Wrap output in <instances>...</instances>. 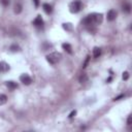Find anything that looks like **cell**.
Masks as SVG:
<instances>
[{
	"label": "cell",
	"instance_id": "1",
	"mask_svg": "<svg viewBox=\"0 0 132 132\" xmlns=\"http://www.w3.org/2000/svg\"><path fill=\"white\" fill-rule=\"evenodd\" d=\"M103 21V14L102 13H91L89 15H87L84 20H82V24L87 27H93V26H97L100 25Z\"/></svg>",
	"mask_w": 132,
	"mask_h": 132
},
{
	"label": "cell",
	"instance_id": "2",
	"mask_svg": "<svg viewBox=\"0 0 132 132\" xmlns=\"http://www.w3.org/2000/svg\"><path fill=\"white\" fill-rule=\"evenodd\" d=\"M61 58H62V55H61L60 53H58V52L51 53V54H48V55L46 56V60H47V62L51 63V64H56V63H58V62L61 60Z\"/></svg>",
	"mask_w": 132,
	"mask_h": 132
},
{
	"label": "cell",
	"instance_id": "3",
	"mask_svg": "<svg viewBox=\"0 0 132 132\" xmlns=\"http://www.w3.org/2000/svg\"><path fill=\"white\" fill-rule=\"evenodd\" d=\"M81 7H82V4L80 1H73L69 5V10L72 13H77L78 11H80Z\"/></svg>",
	"mask_w": 132,
	"mask_h": 132
},
{
	"label": "cell",
	"instance_id": "4",
	"mask_svg": "<svg viewBox=\"0 0 132 132\" xmlns=\"http://www.w3.org/2000/svg\"><path fill=\"white\" fill-rule=\"evenodd\" d=\"M20 80H21V82H23V84L26 85V86H29V85L32 82V78H31V76H30L29 74H27V73L22 74V75L20 76Z\"/></svg>",
	"mask_w": 132,
	"mask_h": 132
},
{
	"label": "cell",
	"instance_id": "5",
	"mask_svg": "<svg viewBox=\"0 0 132 132\" xmlns=\"http://www.w3.org/2000/svg\"><path fill=\"white\" fill-rule=\"evenodd\" d=\"M33 25L36 27V28H42L43 27V20L41 18V15H37L35 18V20L33 21Z\"/></svg>",
	"mask_w": 132,
	"mask_h": 132
},
{
	"label": "cell",
	"instance_id": "6",
	"mask_svg": "<svg viewBox=\"0 0 132 132\" xmlns=\"http://www.w3.org/2000/svg\"><path fill=\"white\" fill-rule=\"evenodd\" d=\"M117 11L114 10V9H110L108 12H107V20L109 21V22H112V21H114L116 20V18H117Z\"/></svg>",
	"mask_w": 132,
	"mask_h": 132
},
{
	"label": "cell",
	"instance_id": "7",
	"mask_svg": "<svg viewBox=\"0 0 132 132\" xmlns=\"http://www.w3.org/2000/svg\"><path fill=\"white\" fill-rule=\"evenodd\" d=\"M9 70V65L6 62H0V72L5 73Z\"/></svg>",
	"mask_w": 132,
	"mask_h": 132
},
{
	"label": "cell",
	"instance_id": "8",
	"mask_svg": "<svg viewBox=\"0 0 132 132\" xmlns=\"http://www.w3.org/2000/svg\"><path fill=\"white\" fill-rule=\"evenodd\" d=\"M42 8H43V10H44L47 14H50V13L53 12V7H52V5H50L48 3H44V4L42 5Z\"/></svg>",
	"mask_w": 132,
	"mask_h": 132
},
{
	"label": "cell",
	"instance_id": "9",
	"mask_svg": "<svg viewBox=\"0 0 132 132\" xmlns=\"http://www.w3.org/2000/svg\"><path fill=\"white\" fill-rule=\"evenodd\" d=\"M6 87L9 90H14V89L18 88V85H16V82H14L12 80H9V81H6Z\"/></svg>",
	"mask_w": 132,
	"mask_h": 132
},
{
	"label": "cell",
	"instance_id": "10",
	"mask_svg": "<svg viewBox=\"0 0 132 132\" xmlns=\"http://www.w3.org/2000/svg\"><path fill=\"white\" fill-rule=\"evenodd\" d=\"M100 55H101V48L95 46V47L93 48V57H94V58H99Z\"/></svg>",
	"mask_w": 132,
	"mask_h": 132
},
{
	"label": "cell",
	"instance_id": "11",
	"mask_svg": "<svg viewBox=\"0 0 132 132\" xmlns=\"http://www.w3.org/2000/svg\"><path fill=\"white\" fill-rule=\"evenodd\" d=\"M62 47H63L68 54H72V47H71V45H70L69 43H63V44H62Z\"/></svg>",
	"mask_w": 132,
	"mask_h": 132
},
{
	"label": "cell",
	"instance_id": "12",
	"mask_svg": "<svg viewBox=\"0 0 132 132\" xmlns=\"http://www.w3.org/2000/svg\"><path fill=\"white\" fill-rule=\"evenodd\" d=\"M123 10L126 12V13H130L131 12V5L129 3H124L123 4Z\"/></svg>",
	"mask_w": 132,
	"mask_h": 132
},
{
	"label": "cell",
	"instance_id": "13",
	"mask_svg": "<svg viewBox=\"0 0 132 132\" xmlns=\"http://www.w3.org/2000/svg\"><path fill=\"white\" fill-rule=\"evenodd\" d=\"M22 8H23V6H22V4L20 2L15 3V5H14V12L15 13H20L22 11Z\"/></svg>",
	"mask_w": 132,
	"mask_h": 132
},
{
	"label": "cell",
	"instance_id": "14",
	"mask_svg": "<svg viewBox=\"0 0 132 132\" xmlns=\"http://www.w3.org/2000/svg\"><path fill=\"white\" fill-rule=\"evenodd\" d=\"M7 102V97L4 94H0V105H3Z\"/></svg>",
	"mask_w": 132,
	"mask_h": 132
},
{
	"label": "cell",
	"instance_id": "15",
	"mask_svg": "<svg viewBox=\"0 0 132 132\" xmlns=\"http://www.w3.org/2000/svg\"><path fill=\"white\" fill-rule=\"evenodd\" d=\"M87 81H88V76H87V74L82 73V74L79 76V82H80V84H85V82H87Z\"/></svg>",
	"mask_w": 132,
	"mask_h": 132
},
{
	"label": "cell",
	"instance_id": "16",
	"mask_svg": "<svg viewBox=\"0 0 132 132\" xmlns=\"http://www.w3.org/2000/svg\"><path fill=\"white\" fill-rule=\"evenodd\" d=\"M9 50H10V52H19L20 51V46L18 45V44H12V45H10V47H9Z\"/></svg>",
	"mask_w": 132,
	"mask_h": 132
},
{
	"label": "cell",
	"instance_id": "17",
	"mask_svg": "<svg viewBox=\"0 0 132 132\" xmlns=\"http://www.w3.org/2000/svg\"><path fill=\"white\" fill-rule=\"evenodd\" d=\"M63 28L66 31H71L72 30V25L70 23H66V24H63Z\"/></svg>",
	"mask_w": 132,
	"mask_h": 132
},
{
	"label": "cell",
	"instance_id": "18",
	"mask_svg": "<svg viewBox=\"0 0 132 132\" xmlns=\"http://www.w3.org/2000/svg\"><path fill=\"white\" fill-rule=\"evenodd\" d=\"M0 2H1V4H2L3 6L6 7V6L9 5V2H10V1H9V0H0Z\"/></svg>",
	"mask_w": 132,
	"mask_h": 132
},
{
	"label": "cell",
	"instance_id": "19",
	"mask_svg": "<svg viewBox=\"0 0 132 132\" xmlns=\"http://www.w3.org/2000/svg\"><path fill=\"white\" fill-rule=\"evenodd\" d=\"M128 78H129V73H128L127 71H125V72L123 73V79H124V80H127Z\"/></svg>",
	"mask_w": 132,
	"mask_h": 132
},
{
	"label": "cell",
	"instance_id": "20",
	"mask_svg": "<svg viewBox=\"0 0 132 132\" xmlns=\"http://www.w3.org/2000/svg\"><path fill=\"white\" fill-rule=\"evenodd\" d=\"M89 59H90V57L88 56V57H87V59H86V62H85V63H84V65H82V67H84V68H85V67H87V64H88V62H89Z\"/></svg>",
	"mask_w": 132,
	"mask_h": 132
},
{
	"label": "cell",
	"instance_id": "21",
	"mask_svg": "<svg viewBox=\"0 0 132 132\" xmlns=\"http://www.w3.org/2000/svg\"><path fill=\"white\" fill-rule=\"evenodd\" d=\"M75 114H76V111H75V110H73V111H72V112H71V113L69 114V118L71 119V118H73V117H74Z\"/></svg>",
	"mask_w": 132,
	"mask_h": 132
},
{
	"label": "cell",
	"instance_id": "22",
	"mask_svg": "<svg viewBox=\"0 0 132 132\" xmlns=\"http://www.w3.org/2000/svg\"><path fill=\"white\" fill-rule=\"evenodd\" d=\"M127 124H128V125H131V116L128 117V119H127Z\"/></svg>",
	"mask_w": 132,
	"mask_h": 132
},
{
	"label": "cell",
	"instance_id": "23",
	"mask_svg": "<svg viewBox=\"0 0 132 132\" xmlns=\"http://www.w3.org/2000/svg\"><path fill=\"white\" fill-rule=\"evenodd\" d=\"M124 96H125V95H121V96H119V97H116V98H114V100H120V99H121V98H123Z\"/></svg>",
	"mask_w": 132,
	"mask_h": 132
},
{
	"label": "cell",
	"instance_id": "24",
	"mask_svg": "<svg viewBox=\"0 0 132 132\" xmlns=\"http://www.w3.org/2000/svg\"><path fill=\"white\" fill-rule=\"evenodd\" d=\"M33 1H34V3H35V6L37 7V6H38V0H33Z\"/></svg>",
	"mask_w": 132,
	"mask_h": 132
}]
</instances>
